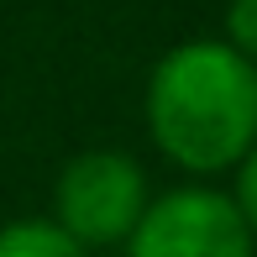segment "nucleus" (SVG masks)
<instances>
[{
  "instance_id": "obj_5",
  "label": "nucleus",
  "mask_w": 257,
  "mask_h": 257,
  "mask_svg": "<svg viewBox=\"0 0 257 257\" xmlns=\"http://www.w3.org/2000/svg\"><path fill=\"white\" fill-rule=\"evenodd\" d=\"M226 42L247 63H257V0H231L226 6Z\"/></svg>"
},
{
  "instance_id": "obj_3",
  "label": "nucleus",
  "mask_w": 257,
  "mask_h": 257,
  "mask_svg": "<svg viewBox=\"0 0 257 257\" xmlns=\"http://www.w3.org/2000/svg\"><path fill=\"white\" fill-rule=\"evenodd\" d=\"M126 257H252V226L220 189H173L142 210Z\"/></svg>"
},
{
  "instance_id": "obj_6",
  "label": "nucleus",
  "mask_w": 257,
  "mask_h": 257,
  "mask_svg": "<svg viewBox=\"0 0 257 257\" xmlns=\"http://www.w3.org/2000/svg\"><path fill=\"white\" fill-rule=\"evenodd\" d=\"M236 210H241V220L257 231V142H252V153L241 158V179H236Z\"/></svg>"
},
{
  "instance_id": "obj_4",
  "label": "nucleus",
  "mask_w": 257,
  "mask_h": 257,
  "mask_svg": "<svg viewBox=\"0 0 257 257\" xmlns=\"http://www.w3.org/2000/svg\"><path fill=\"white\" fill-rule=\"evenodd\" d=\"M0 257H89L53 220H11L0 226Z\"/></svg>"
},
{
  "instance_id": "obj_2",
  "label": "nucleus",
  "mask_w": 257,
  "mask_h": 257,
  "mask_svg": "<svg viewBox=\"0 0 257 257\" xmlns=\"http://www.w3.org/2000/svg\"><path fill=\"white\" fill-rule=\"evenodd\" d=\"M58 231L79 241V247H110L137 231L147 210V184L126 153H79L58 173Z\"/></svg>"
},
{
  "instance_id": "obj_1",
  "label": "nucleus",
  "mask_w": 257,
  "mask_h": 257,
  "mask_svg": "<svg viewBox=\"0 0 257 257\" xmlns=\"http://www.w3.org/2000/svg\"><path fill=\"white\" fill-rule=\"evenodd\" d=\"M147 126L158 153L189 173L236 168L257 142V63L231 42H179L147 79Z\"/></svg>"
}]
</instances>
